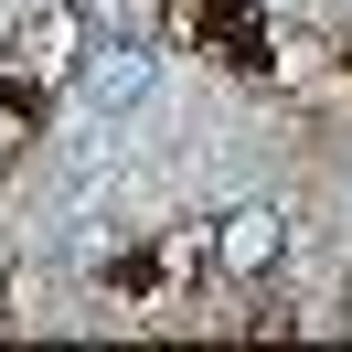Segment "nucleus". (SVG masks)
<instances>
[{
	"label": "nucleus",
	"instance_id": "nucleus-1",
	"mask_svg": "<svg viewBox=\"0 0 352 352\" xmlns=\"http://www.w3.org/2000/svg\"><path fill=\"white\" fill-rule=\"evenodd\" d=\"M75 96H86L96 118H129V107H150V96H160V54H139V43H96L86 65H75Z\"/></svg>",
	"mask_w": 352,
	"mask_h": 352
}]
</instances>
